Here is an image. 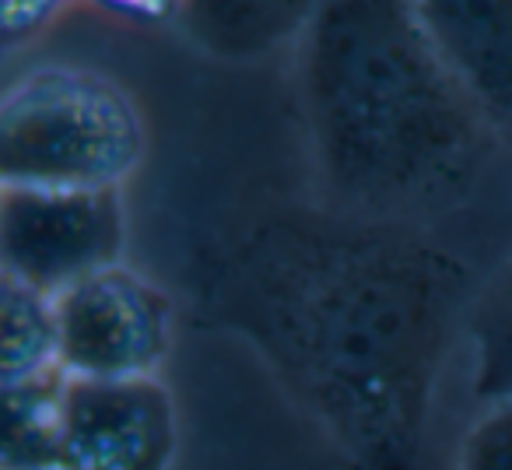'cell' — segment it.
I'll return each mask as SVG.
<instances>
[{
	"label": "cell",
	"mask_w": 512,
	"mask_h": 470,
	"mask_svg": "<svg viewBox=\"0 0 512 470\" xmlns=\"http://www.w3.org/2000/svg\"><path fill=\"white\" fill-rule=\"evenodd\" d=\"M299 99L323 183L365 221L463 204L502 148L411 0H320L299 43Z\"/></svg>",
	"instance_id": "6da1fadb"
},
{
	"label": "cell",
	"mask_w": 512,
	"mask_h": 470,
	"mask_svg": "<svg viewBox=\"0 0 512 470\" xmlns=\"http://www.w3.org/2000/svg\"><path fill=\"white\" fill-rule=\"evenodd\" d=\"M141 158V109L99 71L32 67L0 99V186L120 190Z\"/></svg>",
	"instance_id": "7a4b0ae2"
},
{
	"label": "cell",
	"mask_w": 512,
	"mask_h": 470,
	"mask_svg": "<svg viewBox=\"0 0 512 470\" xmlns=\"http://www.w3.org/2000/svg\"><path fill=\"white\" fill-rule=\"evenodd\" d=\"M127 218L120 190L0 186V278L64 295L123 264Z\"/></svg>",
	"instance_id": "3957f363"
},
{
	"label": "cell",
	"mask_w": 512,
	"mask_h": 470,
	"mask_svg": "<svg viewBox=\"0 0 512 470\" xmlns=\"http://www.w3.org/2000/svg\"><path fill=\"white\" fill-rule=\"evenodd\" d=\"M60 369L74 379L158 376L172 348V302L127 264L57 295Z\"/></svg>",
	"instance_id": "277c9868"
},
{
	"label": "cell",
	"mask_w": 512,
	"mask_h": 470,
	"mask_svg": "<svg viewBox=\"0 0 512 470\" xmlns=\"http://www.w3.org/2000/svg\"><path fill=\"white\" fill-rule=\"evenodd\" d=\"M172 456L176 407L158 376L64 379L60 470H169Z\"/></svg>",
	"instance_id": "5b68a950"
},
{
	"label": "cell",
	"mask_w": 512,
	"mask_h": 470,
	"mask_svg": "<svg viewBox=\"0 0 512 470\" xmlns=\"http://www.w3.org/2000/svg\"><path fill=\"white\" fill-rule=\"evenodd\" d=\"M498 141L512 148V0H411Z\"/></svg>",
	"instance_id": "8992f818"
},
{
	"label": "cell",
	"mask_w": 512,
	"mask_h": 470,
	"mask_svg": "<svg viewBox=\"0 0 512 470\" xmlns=\"http://www.w3.org/2000/svg\"><path fill=\"white\" fill-rule=\"evenodd\" d=\"M320 0H183L176 29L204 53L232 64L299 46Z\"/></svg>",
	"instance_id": "52a82bcc"
},
{
	"label": "cell",
	"mask_w": 512,
	"mask_h": 470,
	"mask_svg": "<svg viewBox=\"0 0 512 470\" xmlns=\"http://www.w3.org/2000/svg\"><path fill=\"white\" fill-rule=\"evenodd\" d=\"M0 334H4L0 386L32 383L50 372H64L60 369L57 302L50 295L0 278Z\"/></svg>",
	"instance_id": "ba28073f"
},
{
	"label": "cell",
	"mask_w": 512,
	"mask_h": 470,
	"mask_svg": "<svg viewBox=\"0 0 512 470\" xmlns=\"http://www.w3.org/2000/svg\"><path fill=\"white\" fill-rule=\"evenodd\" d=\"M64 372L4 386V470H60V397Z\"/></svg>",
	"instance_id": "9c48e42d"
},
{
	"label": "cell",
	"mask_w": 512,
	"mask_h": 470,
	"mask_svg": "<svg viewBox=\"0 0 512 470\" xmlns=\"http://www.w3.org/2000/svg\"><path fill=\"white\" fill-rule=\"evenodd\" d=\"M470 390L481 407L512 397V271L477 306L470 327Z\"/></svg>",
	"instance_id": "30bf717a"
},
{
	"label": "cell",
	"mask_w": 512,
	"mask_h": 470,
	"mask_svg": "<svg viewBox=\"0 0 512 470\" xmlns=\"http://www.w3.org/2000/svg\"><path fill=\"white\" fill-rule=\"evenodd\" d=\"M456 470H512V397L481 407L463 435Z\"/></svg>",
	"instance_id": "8fae6325"
},
{
	"label": "cell",
	"mask_w": 512,
	"mask_h": 470,
	"mask_svg": "<svg viewBox=\"0 0 512 470\" xmlns=\"http://www.w3.org/2000/svg\"><path fill=\"white\" fill-rule=\"evenodd\" d=\"M67 8V0H0V32H4V50L32 43L43 36L60 11Z\"/></svg>",
	"instance_id": "7c38bea8"
},
{
	"label": "cell",
	"mask_w": 512,
	"mask_h": 470,
	"mask_svg": "<svg viewBox=\"0 0 512 470\" xmlns=\"http://www.w3.org/2000/svg\"><path fill=\"white\" fill-rule=\"evenodd\" d=\"M102 11L134 18V22H176L183 0H92Z\"/></svg>",
	"instance_id": "4fadbf2b"
}]
</instances>
